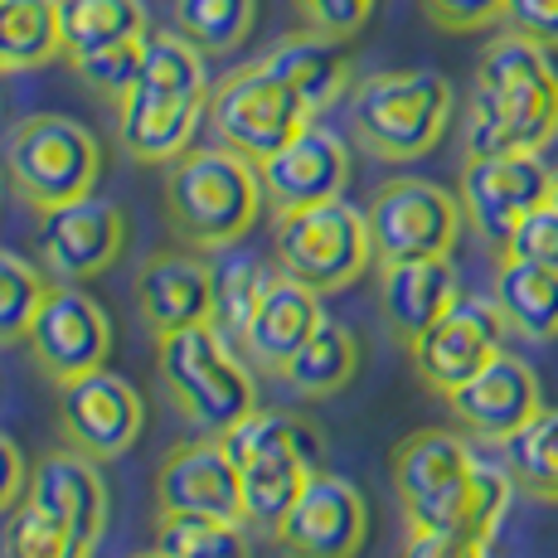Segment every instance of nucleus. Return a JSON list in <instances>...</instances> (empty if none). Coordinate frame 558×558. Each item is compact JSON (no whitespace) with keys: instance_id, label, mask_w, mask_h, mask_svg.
<instances>
[{"instance_id":"nucleus-1","label":"nucleus","mask_w":558,"mask_h":558,"mask_svg":"<svg viewBox=\"0 0 558 558\" xmlns=\"http://www.w3.org/2000/svg\"><path fill=\"white\" fill-rule=\"evenodd\" d=\"M558 136V73L549 49L506 29L476 63L466 102V156L544 151Z\"/></svg>"},{"instance_id":"nucleus-2","label":"nucleus","mask_w":558,"mask_h":558,"mask_svg":"<svg viewBox=\"0 0 558 558\" xmlns=\"http://www.w3.org/2000/svg\"><path fill=\"white\" fill-rule=\"evenodd\" d=\"M263 175L257 160L233 146H190L166 170L170 229L204 253H223L243 239L263 214Z\"/></svg>"},{"instance_id":"nucleus-3","label":"nucleus","mask_w":558,"mask_h":558,"mask_svg":"<svg viewBox=\"0 0 558 558\" xmlns=\"http://www.w3.org/2000/svg\"><path fill=\"white\" fill-rule=\"evenodd\" d=\"M223 447L243 481V524L267 534L282 524V514L320 471V452H326L316 427L282 408H253L243 423L223 433Z\"/></svg>"},{"instance_id":"nucleus-4","label":"nucleus","mask_w":558,"mask_h":558,"mask_svg":"<svg viewBox=\"0 0 558 558\" xmlns=\"http://www.w3.org/2000/svg\"><path fill=\"white\" fill-rule=\"evenodd\" d=\"M452 83L433 69L369 73L350 93V132L379 160H417L447 136Z\"/></svg>"},{"instance_id":"nucleus-5","label":"nucleus","mask_w":558,"mask_h":558,"mask_svg":"<svg viewBox=\"0 0 558 558\" xmlns=\"http://www.w3.org/2000/svg\"><path fill=\"white\" fill-rule=\"evenodd\" d=\"M156 369L170 403L214 437H223L233 423H243L257 408L253 374L233 360L229 336L214 320L156 336Z\"/></svg>"},{"instance_id":"nucleus-6","label":"nucleus","mask_w":558,"mask_h":558,"mask_svg":"<svg viewBox=\"0 0 558 558\" xmlns=\"http://www.w3.org/2000/svg\"><path fill=\"white\" fill-rule=\"evenodd\" d=\"M272 253L277 267L296 282H306L311 292H340V287L360 282L364 267L374 263L369 214L345 204V195L306 204V209H287L277 214Z\"/></svg>"},{"instance_id":"nucleus-7","label":"nucleus","mask_w":558,"mask_h":558,"mask_svg":"<svg viewBox=\"0 0 558 558\" xmlns=\"http://www.w3.org/2000/svg\"><path fill=\"white\" fill-rule=\"evenodd\" d=\"M5 170L15 180L20 199L35 204V209H53V204L93 195V185L102 175V146L73 117L35 112L10 132Z\"/></svg>"},{"instance_id":"nucleus-8","label":"nucleus","mask_w":558,"mask_h":558,"mask_svg":"<svg viewBox=\"0 0 558 558\" xmlns=\"http://www.w3.org/2000/svg\"><path fill=\"white\" fill-rule=\"evenodd\" d=\"M209 122L223 146L243 151L248 160H267L277 146H287L302 126L316 122V112L302 102V93L287 78H277L263 59L233 69L223 83L209 88Z\"/></svg>"},{"instance_id":"nucleus-9","label":"nucleus","mask_w":558,"mask_h":558,"mask_svg":"<svg viewBox=\"0 0 558 558\" xmlns=\"http://www.w3.org/2000/svg\"><path fill=\"white\" fill-rule=\"evenodd\" d=\"M481 457L461 442L457 433L442 427H423V433L403 437L393 447L389 476L399 490V506L408 514L413 530H461V514H466L471 481H476Z\"/></svg>"},{"instance_id":"nucleus-10","label":"nucleus","mask_w":558,"mask_h":558,"mask_svg":"<svg viewBox=\"0 0 558 558\" xmlns=\"http://www.w3.org/2000/svg\"><path fill=\"white\" fill-rule=\"evenodd\" d=\"M364 214H369V239L379 263L447 257L461 239V219H466L461 199L433 180H389Z\"/></svg>"},{"instance_id":"nucleus-11","label":"nucleus","mask_w":558,"mask_h":558,"mask_svg":"<svg viewBox=\"0 0 558 558\" xmlns=\"http://www.w3.org/2000/svg\"><path fill=\"white\" fill-rule=\"evenodd\" d=\"M506 350V316L490 296H457L423 336L408 345L417 379L433 393H452Z\"/></svg>"},{"instance_id":"nucleus-12","label":"nucleus","mask_w":558,"mask_h":558,"mask_svg":"<svg viewBox=\"0 0 558 558\" xmlns=\"http://www.w3.org/2000/svg\"><path fill=\"white\" fill-rule=\"evenodd\" d=\"M25 340H29L35 364L53 384L83 379V374H93V369H107V360H112V320L73 282L49 287L35 320H29Z\"/></svg>"},{"instance_id":"nucleus-13","label":"nucleus","mask_w":558,"mask_h":558,"mask_svg":"<svg viewBox=\"0 0 558 558\" xmlns=\"http://www.w3.org/2000/svg\"><path fill=\"white\" fill-rule=\"evenodd\" d=\"M554 170L544 166V151H500V156H466L461 170V209L471 229L486 243H506L514 223L530 209L549 204Z\"/></svg>"},{"instance_id":"nucleus-14","label":"nucleus","mask_w":558,"mask_h":558,"mask_svg":"<svg viewBox=\"0 0 558 558\" xmlns=\"http://www.w3.org/2000/svg\"><path fill=\"white\" fill-rule=\"evenodd\" d=\"M126 243V219L112 199L83 195L69 204L39 209L35 223V257L59 282H88L107 272Z\"/></svg>"},{"instance_id":"nucleus-15","label":"nucleus","mask_w":558,"mask_h":558,"mask_svg":"<svg viewBox=\"0 0 558 558\" xmlns=\"http://www.w3.org/2000/svg\"><path fill=\"white\" fill-rule=\"evenodd\" d=\"M364 534H369V506L355 481L316 471L272 530V539L287 558H355Z\"/></svg>"},{"instance_id":"nucleus-16","label":"nucleus","mask_w":558,"mask_h":558,"mask_svg":"<svg viewBox=\"0 0 558 558\" xmlns=\"http://www.w3.org/2000/svg\"><path fill=\"white\" fill-rule=\"evenodd\" d=\"M59 427L69 447L93 461L126 457L146 427L142 393L112 369H93L83 379L59 384Z\"/></svg>"},{"instance_id":"nucleus-17","label":"nucleus","mask_w":558,"mask_h":558,"mask_svg":"<svg viewBox=\"0 0 558 558\" xmlns=\"http://www.w3.org/2000/svg\"><path fill=\"white\" fill-rule=\"evenodd\" d=\"M257 175H263V195L272 204V214L306 209V204H326L345 195L350 151L330 126L311 122L267 160H257Z\"/></svg>"},{"instance_id":"nucleus-18","label":"nucleus","mask_w":558,"mask_h":558,"mask_svg":"<svg viewBox=\"0 0 558 558\" xmlns=\"http://www.w3.org/2000/svg\"><path fill=\"white\" fill-rule=\"evenodd\" d=\"M204 112H209V93H180L136 78L132 93L117 102V142L142 166H170L190 151Z\"/></svg>"},{"instance_id":"nucleus-19","label":"nucleus","mask_w":558,"mask_h":558,"mask_svg":"<svg viewBox=\"0 0 558 558\" xmlns=\"http://www.w3.org/2000/svg\"><path fill=\"white\" fill-rule=\"evenodd\" d=\"M156 510L160 514H219L243 520V481L223 437L180 442L156 471Z\"/></svg>"},{"instance_id":"nucleus-20","label":"nucleus","mask_w":558,"mask_h":558,"mask_svg":"<svg viewBox=\"0 0 558 558\" xmlns=\"http://www.w3.org/2000/svg\"><path fill=\"white\" fill-rule=\"evenodd\" d=\"M447 403H452L457 423L471 427L476 437H486V442H506L544 408L534 369L520 355H506V350L481 374H471L461 389L447 393Z\"/></svg>"},{"instance_id":"nucleus-21","label":"nucleus","mask_w":558,"mask_h":558,"mask_svg":"<svg viewBox=\"0 0 558 558\" xmlns=\"http://www.w3.org/2000/svg\"><path fill=\"white\" fill-rule=\"evenodd\" d=\"M461 296V277L447 257H399L379 272V316L403 345H413L447 306Z\"/></svg>"},{"instance_id":"nucleus-22","label":"nucleus","mask_w":558,"mask_h":558,"mask_svg":"<svg viewBox=\"0 0 558 558\" xmlns=\"http://www.w3.org/2000/svg\"><path fill=\"white\" fill-rule=\"evenodd\" d=\"M326 320L320 311V292H311L296 277H272L257 302L248 330H243V350L263 374H282L296 360V350L316 336V326Z\"/></svg>"},{"instance_id":"nucleus-23","label":"nucleus","mask_w":558,"mask_h":558,"mask_svg":"<svg viewBox=\"0 0 558 558\" xmlns=\"http://www.w3.org/2000/svg\"><path fill=\"white\" fill-rule=\"evenodd\" d=\"M136 306L156 336L214 320V267L190 253H156L136 272Z\"/></svg>"},{"instance_id":"nucleus-24","label":"nucleus","mask_w":558,"mask_h":558,"mask_svg":"<svg viewBox=\"0 0 558 558\" xmlns=\"http://www.w3.org/2000/svg\"><path fill=\"white\" fill-rule=\"evenodd\" d=\"M25 500H35L39 510H49L59 524H69L83 544H98L107 530V486L93 466V457L73 452H49L29 471Z\"/></svg>"},{"instance_id":"nucleus-25","label":"nucleus","mask_w":558,"mask_h":558,"mask_svg":"<svg viewBox=\"0 0 558 558\" xmlns=\"http://www.w3.org/2000/svg\"><path fill=\"white\" fill-rule=\"evenodd\" d=\"M345 39H330L320 29H306V35H287L277 39L272 49L263 53V63L287 78L311 112H326L340 93L350 88V53L340 49Z\"/></svg>"},{"instance_id":"nucleus-26","label":"nucleus","mask_w":558,"mask_h":558,"mask_svg":"<svg viewBox=\"0 0 558 558\" xmlns=\"http://www.w3.org/2000/svg\"><path fill=\"white\" fill-rule=\"evenodd\" d=\"M490 302L506 316V330L524 340H558V267L500 257Z\"/></svg>"},{"instance_id":"nucleus-27","label":"nucleus","mask_w":558,"mask_h":558,"mask_svg":"<svg viewBox=\"0 0 558 558\" xmlns=\"http://www.w3.org/2000/svg\"><path fill=\"white\" fill-rule=\"evenodd\" d=\"M59 35L69 59L146 39V5L142 0H59Z\"/></svg>"},{"instance_id":"nucleus-28","label":"nucleus","mask_w":558,"mask_h":558,"mask_svg":"<svg viewBox=\"0 0 558 558\" xmlns=\"http://www.w3.org/2000/svg\"><path fill=\"white\" fill-rule=\"evenodd\" d=\"M59 53V0H0V73L45 69Z\"/></svg>"},{"instance_id":"nucleus-29","label":"nucleus","mask_w":558,"mask_h":558,"mask_svg":"<svg viewBox=\"0 0 558 558\" xmlns=\"http://www.w3.org/2000/svg\"><path fill=\"white\" fill-rule=\"evenodd\" d=\"M360 369V345L350 336V326L340 320H320L316 336L296 350V360L282 369V379L292 384L302 399H326V393H340Z\"/></svg>"},{"instance_id":"nucleus-30","label":"nucleus","mask_w":558,"mask_h":558,"mask_svg":"<svg viewBox=\"0 0 558 558\" xmlns=\"http://www.w3.org/2000/svg\"><path fill=\"white\" fill-rule=\"evenodd\" d=\"M506 466L524 496L558 506V408H539L514 437H506Z\"/></svg>"},{"instance_id":"nucleus-31","label":"nucleus","mask_w":558,"mask_h":558,"mask_svg":"<svg viewBox=\"0 0 558 558\" xmlns=\"http://www.w3.org/2000/svg\"><path fill=\"white\" fill-rule=\"evenodd\" d=\"M156 549L170 558H248V534L243 520L219 514H160Z\"/></svg>"},{"instance_id":"nucleus-32","label":"nucleus","mask_w":558,"mask_h":558,"mask_svg":"<svg viewBox=\"0 0 558 558\" xmlns=\"http://www.w3.org/2000/svg\"><path fill=\"white\" fill-rule=\"evenodd\" d=\"M257 0H175V29L204 53H233L253 35Z\"/></svg>"},{"instance_id":"nucleus-33","label":"nucleus","mask_w":558,"mask_h":558,"mask_svg":"<svg viewBox=\"0 0 558 558\" xmlns=\"http://www.w3.org/2000/svg\"><path fill=\"white\" fill-rule=\"evenodd\" d=\"M267 282H272V277L263 272V263H257L253 253H229L214 267V326L229 340H243Z\"/></svg>"},{"instance_id":"nucleus-34","label":"nucleus","mask_w":558,"mask_h":558,"mask_svg":"<svg viewBox=\"0 0 558 558\" xmlns=\"http://www.w3.org/2000/svg\"><path fill=\"white\" fill-rule=\"evenodd\" d=\"M0 554L5 558H93V544H83L69 524H59L49 510H39L35 500H20L5 524Z\"/></svg>"},{"instance_id":"nucleus-35","label":"nucleus","mask_w":558,"mask_h":558,"mask_svg":"<svg viewBox=\"0 0 558 558\" xmlns=\"http://www.w3.org/2000/svg\"><path fill=\"white\" fill-rule=\"evenodd\" d=\"M45 292L49 282L29 257L0 248V345H15L29 336V320H35Z\"/></svg>"},{"instance_id":"nucleus-36","label":"nucleus","mask_w":558,"mask_h":558,"mask_svg":"<svg viewBox=\"0 0 558 558\" xmlns=\"http://www.w3.org/2000/svg\"><path fill=\"white\" fill-rule=\"evenodd\" d=\"M142 49H146V39H126V45H112L98 53H78V59H69V63L93 93L122 102L126 93H132L136 73H142Z\"/></svg>"},{"instance_id":"nucleus-37","label":"nucleus","mask_w":558,"mask_h":558,"mask_svg":"<svg viewBox=\"0 0 558 558\" xmlns=\"http://www.w3.org/2000/svg\"><path fill=\"white\" fill-rule=\"evenodd\" d=\"M500 253L524 257V263H539V267H558V209L554 204H539V209L524 214V219L514 223L510 239L500 243Z\"/></svg>"},{"instance_id":"nucleus-38","label":"nucleus","mask_w":558,"mask_h":558,"mask_svg":"<svg viewBox=\"0 0 558 558\" xmlns=\"http://www.w3.org/2000/svg\"><path fill=\"white\" fill-rule=\"evenodd\" d=\"M374 5H379V0H296L306 25L320 29V35H330V39L360 35L364 20L374 15Z\"/></svg>"},{"instance_id":"nucleus-39","label":"nucleus","mask_w":558,"mask_h":558,"mask_svg":"<svg viewBox=\"0 0 558 558\" xmlns=\"http://www.w3.org/2000/svg\"><path fill=\"white\" fill-rule=\"evenodd\" d=\"M423 15L447 35H471L506 20V0H423Z\"/></svg>"},{"instance_id":"nucleus-40","label":"nucleus","mask_w":558,"mask_h":558,"mask_svg":"<svg viewBox=\"0 0 558 558\" xmlns=\"http://www.w3.org/2000/svg\"><path fill=\"white\" fill-rule=\"evenodd\" d=\"M506 29L558 49V0H506Z\"/></svg>"},{"instance_id":"nucleus-41","label":"nucleus","mask_w":558,"mask_h":558,"mask_svg":"<svg viewBox=\"0 0 558 558\" xmlns=\"http://www.w3.org/2000/svg\"><path fill=\"white\" fill-rule=\"evenodd\" d=\"M403 558H490V544L452 530H413L403 544Z\"/></svg>"},{"instance_id":"nucleus-42","label":"nucleus","mask_w":558,"mask_h":558,"mask_svg":"<svg viewBox=\"0 0 558 558\" xmlns=\"http://www.w3.org/2000/svg\"><path fill=\"white\" fill-rule=\"evenodd\" d=\"M29 490V466H25V452H20L15 442H10L5 433H0V510L20 506Z\"/></svg>"},{"instance_id":"nucleus-43","label":"nucleus","mask_w":558,"mask_h":558,"mask_svg":"<svg viewBox=\"0 0 558 558\" xmlns=\"http://www.w3.org/2000/svg\"><path fill=\"white\" fill-rule=\"evenodd\" d=\"M549 204L558 209V170H554V185H549Z\"/></svg>"},{"instance_id":"nucleus-44","label":"nucleus","mask_w":558,"mask_h":558,"mask_svg":"<svg viewBox=\"0 0 558 558\" xmlns=\"http://www.w3.org/2000/svg\"><path fill=\"white\" fill-rule=\"evenodd\" d=\"M136 558H170V554H160V549H151V554H136Z\"/></svg>"}]
</instances>
